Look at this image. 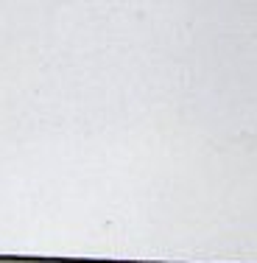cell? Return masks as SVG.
<instances>
[]
</instances>
